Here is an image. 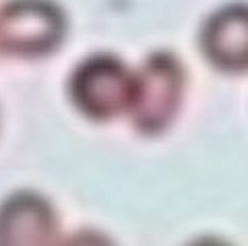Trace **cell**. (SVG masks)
Returning a JSON list of instances; mask_svg holds the SVG:
<instances>
[{"label": "cell", "mask_w": 248, "mask_h": 246, "mask_svg": "<svg viewBox=\"0 0 248 246\" xmlns=\"http://www.w3.org/2000/svg\"><path fill=\"white\" fill-rule=\"evenodd\" d=\"M133 91V71L114 54H91L77 64L68 81L75 108L93 122L126 114Z\"/></svg>", "instance_id": "obj_3"}, {"label": "cell", "mask_w": 248, "mask_h": 246, "mask_svg": "<svg viewBox=\"0 0 248 246\" xmlns=\"http://www.w3.org/2000/svg\"><path fill=\"white\" fill-rule=\"evenodd\" d=\"M56 246H116V244L106 234L97 232V230H79V232L58 240Z\"/></svg>", "instance_id": "obj_6"}, {"label": "cell", "mask_w": 248, "mask_h": 246, "mask_svg": "<svg viewBox=\"0 0 248 246\" xmlns=\"http://www.w3.org/2000/svg\"><path fill=\"white\" fill-rule=\"evenodd\" d=\"M201 50L209 64L223 73H246L248 11L246 4H226L207 19L201 31Z\"/></svg>", "instance_id": "obj_5"}, {"label": "cell", "mask_w": 248, "mask_h": 246, "mask_svg": "<svg viewBox=\"0 0 248 246\" xmlns=\"http://www.w3.org/2000/svg\"><path fill=\"white\" fill-rule=\"evenodd\" d=\"M66 35V17L52 0H6L0 6V54L44 58Z\"/></svg>", "instance_id": "obj_2"}, {"label": "cell", "mask_w": 248, "mask_h": 246, "mask_svg": "<svg viewBox=\"0 0 248 246\" xmlns=\"http://www.w3.org/2000/svg\"><path fill=\"white\" fill-rule=\"evenodd\" d=\"M58 215L33 190H19L0 203V246H56Z\"/></svg>", "instance_id": "obj_4"}, {"label": "cell", "mask_w": 248, "mask_h": 246, "mask_svg": "<svg viewBox=\"0 0 248 246\" xmlns=\"http://www.w3.org/2000/svg\"><path fill=\"white\" fill-rule=\"evenodd\" d=\"M186 246H232V244H228L226 240L215 238V236H201V238H197V240L188 242Z\"/></svg>", "instance_id": "obj_7"}, {"label": "cell", "mask_w": 248, "mask_h": 246, "mask_svg": "<svg viewBox=\"0 0 248 246\" xmlns=\"http://www.w3.org/2000/svg\"><path fill=\"white\" fill-rule=\"evenodd\" d=\"M186 85L182 62L172 52H153L133 73L128 118L141 135L157 137L174 124Z\"/></svg>", "instance_id": "obj_1"}]
</instances>
